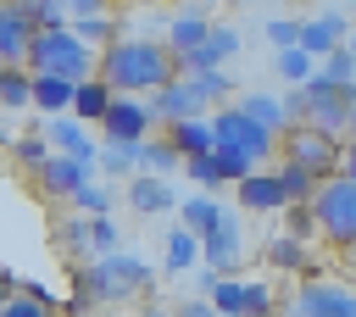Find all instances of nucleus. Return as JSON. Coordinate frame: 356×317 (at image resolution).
I'll list each match as a JSON object with an SVG mask.
<instances>
[{"instance_id":"9b49d317","label":"nucleus","mask_w":356,"mask_h":317,"mask_svg":"<svg viewBox=\"0 0 356 317\" xmlns=\"http://www.w3.org/2000/svg\"><path fill=\"white\" fill-rule=\"evenodd\" d=\"M33 178H39V189H44V195L72 200V195H78V189L95 178V156H67V150H56V156H50V161H44Z\"/></svg>"},{"instance_id":"3c124183","label":"nucleus","mask_w":356,"mask_h":317,"mask_svg":"<svg viewBox=\"0 0 356 317\" xmlns=\"http://www.w3.org/2000/svg\"><path fill=\"white\" fill-rule=\"evenodd\" d=\"M345 44H350V56H356V33H350V39H345Z\"/></svg>"},{"instance_id":"6e6552de","label":"nucleus","mask_w":356,"mask_h":317,"mask_svg":"<svg viewBox=\"0 0 356 317\" xmlns=\"http://www.w3.org/2000/svg\"><path fill=\"white\" fill-rule=\"evenodd\" d=\"M150 128H156V111H150L145 95H117L106 106V117H100V139H122V145L150 139Z\"/></svg>"},{"instance_id":"412c9836","label":"nucleus","mask_w":356,"mask_h":317,"mask_svg":"<svg viewBox=\"0 0 356 317\" xmlns=\"http://www.w3.org/2000/svg\"><path fill=\"white\" fill-rule=\"evenodd\" d=\"M267 267H273V273H300V278H312V245L295 239V234H278V239H267Z\"/></svg>"},{"instance_id":"603ef678","label":"nucleus","mask_w":356,"mask_h":317,"mask_svg":"<svg viewBox=\"0 0 356 317\" xmlns=\"http://www.w3.org/2000/svg\"><path fill=\"white\" fill-rule=\"evenodd\" d=\"M345 256H350V267H356V245H350V250H345Z\"/></svg>"},{"instance_id":"c756f323","label":"nucleus","mask_w":356,"mask_h":317,"mask_svg":"<svg viewBox=\"0 0 356 317\" xmlns=\"http://www.w3.org/2000/svg\"><path fill=\"white\" fill-rule=\"evenodd\" d=\"M206 300L222 311V317H245V278H234V273H222L211 289H206Z\"/></svg>"},{"instance_id":"2eb2a0df","label":"nucleus","mask_w":356,"mask_h":317,"mask_svg":"<svg viewBox=\"0 0 356 317\" xmlns=\"http://www.w3.org/2000/svg\"><path fill=\"white\" fill-rule=\"evenodd\" d=\"M350 39V22L339 17V11H323V17H312V22H300V50L312 56V61H323L328 50H339Z\"/></svg>"},{"instance_id":"c03bdc74","label":"nucleus","mask_w":356,"mask_h":317,"mask_svg":"<svg viewBox=\"0 0 356 317\" xmlns=\"http://www.w3.org/2000/svg\"><path fill=\"white\" fill-rule=\"evenodd\" d=\"M339 172L345 178H356V128L345 133V145H339Z\"/></svg>"},{"instance_id":"9d476101","label":"nucleus","mask_w":356,"mask_h":317,"mask_svg":"<svg viewBox=\"0 0 356 317\" xmlns=\"http://www.w3.org/2000/svg\"><path fill=\"white\" fill-rule=\"evenodd\" d=\"M145 100H150V111H156L161 122H184V117H211V111H217V106H206V100H200V89H195L184 72H178V78H167V83H161L156 95H145Z\"/></svg>"},{"instance_id":"a19ab883","label":"nucleus","mask_w":356,"mask_h":317,"mask_svg":"<svg viewBox=\"0 0 356 317\" xmlns=\"http://www.w3.org/2000/svg\"><path fill=\"white\" fill-rule=\"evenodd\" d=\"M267 44H273V50L300 44V17H273V22H267Z\"/></svg>"},{"instance_id":"1a4fd4ad","label":"nucleus","mask_w":356,"mask_h":317,"mask_svg":"<svg viewBox=\"0 0 356 317\" xmlns=\"http://www.w3.org/2000/svg\"><path fill=\"white\" fill-rule=\"evenodd\" d=\"M295 317H356V289L328 284V278H306L295 289Z\"/></svg>"},{"instance_id":"c9c22d12","label":"nucleus","mask_w":356,"mask_h":317,"mask_svg":"<svg viewBox=\"0 0 356 317\" xmlns=\"http://www.w3.org/2000/svg\"><path fill=\"white\" fill-rule=\"evenodd\" d=\"M111 200H117V195H111V189H106L100 178H89V184H83V189L72 195V206H78V217H106V211H111Z\"/></svg>"},{"instance_id":"6ab92c4d","label":"nucleus","mask_w":356,"mask_h":317,"mask_svg":"<svg viewBox=\"0 0 356 317\" xmlns=\"http://www.w3.org/2000/svg\"><path fill=\"white\" fill-rule=\"evenodd\" d=\"M167 139L178 145V156H211L217 150V133H211V117H184V122H167Z\"/></svg>"},{"instance_id":"a878e982","label":"nucleus","mask_w":356,"mask_h":317,"mask_svg":"<svg viewBox=\"0 0 356 317\" xmlns=\"http://www.w3.org/2000/svg\"><path fill=\"white\" fill-rule=\"evenodd\" d=\"M184 167V156H178V145L161 133V139H139V172H156V178H172Z\"/></svg>"},{"instance_id":"de8ad7c7","label":"nucleus","mask_w":356,"mask_h":317,"mask_svg":"<svg viewBox=\"0 0 356 317\" xmlns=\"http://www.w3.org/2000/svg\"><path fill=\"white\" fill-rule=\"evenodd\" d=\"M139 317H172V311H167V306H145Z\"/></svg>"},{"instance_id":"5701e85b","label":"nucleus","mask_w":356,"mask_h":317,"mask_svg":"<svg viewBox=\"0 0 356 317\" xmlns=\"http://www.w3.org/2000/svg\"><path fill=\"white\" fill-rule=\"evenodd\" d=\"M95 172H106V178H134V172H139V145H122V139L95 145Z\"/></svg>"},{"instance_id":"473e14b6","label":"nucleus","mask_w":356,"mask_h":317,"mask_svg":"<svg viewBox=\"0 0 356 317\" xmlns=\"http://www.w3.org/2000/svg\"><path fill=\"white\" fill-rule=\"evenodd\" d=\"M11 156H17V167H22V172H39L56 150H50V139H44V133H22V139L11 145Z\"/></svg>"},{"instance_id":"b1692460","label":"nucleus","mask_w":356,"mask_h":317,"mask_svg":"<svg viewBox=\"0 0 356 317\" xmlns=\"http://www.w3.org/2000/svg\"><path fill=\"white\" fill-rule=\"evenodd\" d=\"M178 222H184V228H195V234H211V228L222 222V200H217L211 189H200V195L178 200Z\"/></svg>"},{"instance_id":"bb28decb","label":"nucleus","mask_w":356,"mask_h":317,"mask_svg":"<svg viewBox=\"0 0 356 317\" xmlns=\"http://www.w3.org/2000/svg\"><path fill=\"white\" fill-rule=\"evenodd\" d=\"M0 111H33V72L0 67Z\"/></svg>"},{"instance_id":"72a5a7b5","label":"nucleus","mask_w":356,"mask_h":317,"mask_svg":"<svg viewBox=\"0 0 356 317\" xmlns=\"http://www.w3.org/2000/svg\"><path fill=\"white\" fill-rule=\"evenodd\" d=\"M278 178H284V195H289V200H312V195H317V184H323V178H317L312 167H300V161H284V167H278Z\"/></svg>"},{"instance_id":"8fccbe9b","label":"nucleus","mask_w":356,"mask_h":317,"mask_svg":"<svg viewBox=\"0 0 356 317\" xmlns=\"http://www.w3.org/2000/svg\"><path fill=\"white\" fill-rule=\"evenodd\" d=\"M6 300H11V284H0V306H6Z\"/></svg>"},{"instance_id":"4be33fe9","label":"nucleus","mask_w":356,"mask_h":317,"mask_svg":"<svg viewBox=\"0 0 356 317\" xmlns=\"http://www.w3.org/2000/svg\"><path fill=\"white\" fill-rule=\"evenodd\" d=\"M195 261H200V234H195V228H184V222H172V228H167L161 267H167V273H189Z\"/></svg>"},{"instance_id":"58836bf2","label":"nucleus","mask_w":356,"mask_h":317,"mask_svg":"<svg viewBox=\"0 0 356 317\" xmlns=\"http://www.w3.org/2000/svg\"><path fill=\"white\" fill-rule=\"evenodd\" d=\"M184 178H189V184H200V189H222L217 156H189V161H184Z\"/></svg>"},{"instance_id":"0eeeda50","label":"nucleus","mask_w":356,"mask_h":317,"mask_svg":"<svg viewBox=\"0 0 356 317\" xmlns=\"http://www.w3.org/2000/svg\"><path fill=\"white\" fill-rule=\"evenodd\" d=\"M211 133H217V145H239V150H250L256 161L278 156V133L261 128V122H256L250 111H239V106H217V111H211Z\"/></svg>"},{"instance_id":"ea45409f","label":"nucleus","mask_w":356,"mask_h":317,"mask_svg":"<svg viewBox=\"0 0 356 317\" xmlns=\"http://www.w3.org/2000/svg\"><path fill=\"white\" fill-rule=\"evenodd\" d=\"M273 311H278V300H273V284L250 278V284H245V317H273Z\"/></svg>"},{"instance_id":"79ce46f5","label":"nucleus","mask_w":356,"mask_h":317,"mask_svg":"<svg viewBox=\"0 0 356 317\" xmlns=\"http://www.w3.org/2000/svg\"><path fill=\"white\" fill-rule=\"evenodd\" d=\"M89 250H95V256L117 250V222H111V211H106V217H89Z\"/></svg>"},{"instance_id":"a18cd8bd","label":"nucleus","mask_w":356,"mask_h":317,"mask_svg":"<svg viewBox=\"0 0 356 317\" xmlns=\"http://www.w3.org/2000/svg\"><path fill=\"white\" fill-rule=\"evenodd\" d=\"M172 317H222V311H217L211 300H184V306H178Z\"/></svg>"},{"instance_id":"f704fd0d","label":"nucleus","mask_w":356,"mask_h":317,"mask_svg":"<svg viewBox=\"0 0 356 317\" xmlns=\"http://www.w3.org/2000/svg\"><path fill=\"white\" fill-rule=\"evenodd\" d=\"M72 33H78V39H83V44H89V50H95V44H100V50H106V44H111V39H117V22H111V17H106V11H100V17H72Z\"/></svg>"},{"instance_id":"c85d7f7f","label":"nucleus","mask_w":356,"mask_h":317,"mask_svg":"<svg viewBox=\"0 0 356 317\" xmlns=\"http://www.w3.org/2000/svg\"><path fill=\"white\" fill-rule=\"evenodd\" d=\"M239 111H250V117H256L261 128H273V133H284V128H289V111H284V100H278V95H261V89H256V95H245V100H239Z\"/></svg>"},{"instance_id":"dca6fc26","label":"nucleus","mask_w":356,"mask_h":317,"mask_svg":"<svg viewBox=\"0 0 356 317\" xmlns=\"http://www.w3.org/2000/svg\"><path fill=\"white\" fill-rule=\"evenodd\" d=\"M128 206H134L139 217H161V211H172V206H178V195H172V178L134 172V178H128Z\"/></svg>"},{"instance_id":"393cba45","label":"nucleus","mask_w":356,"mask_h":317,"mask_svg":"<svg viewBox=\"0 0 356 317\" xmlns=\"http://www.w3.org/2000/svg\"><path fill=\"white\" fill-rule=\"evenodd\" d=\"M72 89H78V83H67V78H50V72H33V111H50V117H61V111H72Z\"/></svg>"},{"instance_id":"09e8293b","label":"nucleus","mask_w":356,"mask_h":317,"mask_svg":"<svg viewBox=\"0 0 356 317\" xmlns=\"http://www.w3.org/2000/svg\"><path fill=\"white\" fill-rule=\"evenodd\" d=\"M0 145H17V139H11V128H6V117H0Z\"/></svg>"},{"instance_id":"2f4dec72","label":"nucleus","mask_w":356,"mask_h":317,"mask_svg":"<svg viewBox=\"0 0 356 317\" xmlns=\"http://www.w3.org/2000/svg\"><path fill=\"white\" fill-rule=\"evenodd\" d=\"M184 78L200 89V100H206V106H222V100L234 95V78H228L222 67H206V72H184Z\"/></svg>"},{"instance_id":"39448f33","label":"nucleus","mask_w":356,"mask_h":317,"mask_svg":"<svg viewBox=\"0 0 356 317\" xmlns=\"http://www.w3.org/2000/svg\"><path fill=\"white\" fill-rule=\"evenodd\" d=\"M312 217H317V239L345 256L356 245V178L328 172L317 184V195H312Z\"/></svg>"},{"instance_id":"f03ea898","label":"nucleus","mask_w":356,"mask_h":317,"mask_svg":"<svg viewBox=\"0 0 356 317\" xmlns=\"http://www.w3.org/2000/svg\"><path fill=\"white\" fill-rule=\"evenodd\" d=\"M150 278H156V273H150L139 256H128V250H106L95 267H78V273H72V311L134 300V295L150 289Z\"/></svg>"},{"instance_id":"f8f14e48","label":"nucleus","mask_w":356,"mask_h":317,"mask_svg":"<svg viewBox=\"0 0 356 317\" xmlns=\"http://www.w3.org/2000/svg\"><path fill=\"white\" fill-rule=\"evenodd\" d=\"M234 56H239V28L211 22V28H206V39H200L195 50H184V56H178V72H206V67H222V61H234Z\"/></svg>"},{"instance_id":"e433bc0d","label":"nucleus","mask_w":356,"mask_h":317,"mask_svg":"<svg viewBox=\"0 0 356 317\" xmlns=\"http://www.w3.org/2000/svg\"><path fill=\"white\" fill-rule=\"evenodd\" d=\"M312 72H317V61H312V56H306L300 44H289V50H278V78H284V83H306Z\"/></svg>"},{"instance_id":"f257e3e1","label":"nucleus","mask_w":356,"mask_h":317,"mask_svg":"<svg viewBox=\"0 0 356 317\" xmlns=\"http://www.w3.org/2000/svg\"><path fill=\"white\" fill-rule=\"evenodd\" d=\"M95 72L117 95H156L167 78H178V56L156 39H111L95 61Z\"/></svg>"},{"instance_id":"f3484780","label":"nucleus","mask_w":356,"mask_h":317,"mask_svg":"<svg viewBox=\"0 0 356 317\" xmlns=\"http://www.w3.org/2000/svg\"><path fill=\"white\" fill-rule=\"evenodd\" d=\"M200 261L217 267V273H234V261H239V222H234V211H222V222L211 234H200Z\"/></svg>"},{"instance_id":"864d4df0","label":"nucleus","mask_w":356,"mask_h":317,"mask_svg":"<svg viewBox=\"0 0 356 317\" xmlns=\"http://www.w3.org/2000/svg\"><path fill=\"white\" fill-rule=\"evenodd\" d=\"M0 67H6V61H0Z\"/></svg>"},{"instance_id":"7c9ffc66","label":"nucleus","mask_w":356,"mask_h":317,"mask_svg":"<svg viewBox=\"0 0 356 317\" xmlns=\"http://www.w3.org/2000/svg\"><path fill=\"white\" fill-rule=\"evenodd\" d=\"M211 156H217V172H222V184H239V178H250V172L261 167V161H256L250 150H239V145H217Z\"/></svg>"},{"instance_id":"423d86ee","label":"nucleus","mask_w":356,"mask_h":317,"mask_svg":"<svg viewBox=\"0 0 356 317\" xmlns=\"http://www.w3.org/2000/svg\"><path fill=\"white\" fill-rule=\"evenodd\" d=\"M278 156H284V161H300V167H312L317 178L339 172V139H334V133H323V128H312V122H295V128H284V133H278Z\"/></svg>"},{"instance_id":"a211bd4d","label":"nucleus","mask_w":356,"mask_h":317,"mask_svg":"<svg viewBox=\"0 0 356 317\" xmlns=\"http://www.w3.org/2000/svg\"><path fill=\"white\" fill-rule=\"evenodd\" d=\"M44 139H50V150H67V156H95V139L83 133V122L72 117V111H61V117H44V128H39Z\"/></svg>"},{"instance_id":"4c0bfd02","label":"nucleus","mask_w":356,"mask_h":317,"mask_svg":"<svg viewBox=\"0 0 356 317\" xmlns=\"http://www.w3.org/2000/svg\"><path fill=\"white\" fill-rule=\"evenodd\" d=\"M317 72H323V78H334V83H356V56H350V44L328 50V56L317 61Z\"/></svg>"},{"instance_id":"ddd939ff","label":"nucleus","mask_w":356,"mask_h":317,"mask_svg":"<svg viewBox=\"0 0 356 317\" xmlns=\"http://www.w3.org/2000/svg\"><path fill=\"white\" fill-rule=\"evenodd\" d=\"M234 195H239V206H245V211H261V217H273V211H284V206H289L278 167H256L250 178H239V184H234Z\"/></svg>"},{"instance_id":"37998d69","label":"nucleus","mask_w":356,"mask_h":317,"mask_svg":"<svg viewBox=\"0 0 356 317\" xmlns=\"http://www.w3.org/2000/svg\"><path fill=\"white\" fill-rule=\"evenodd\" d=\"M0 317H56V306H44V300H33V295H11L6 306H0Z\"/></svg>"},{"instance_id":"aec40b11","label":"nucleus","mask_w":356,"mask_h":317,"mask_svg":"<svg viewBox=\"0 0 356 317\" xmlns=\"http://www.w3.org/2000/svg\"><path fill=\"white\" fill-rule=\"evenodd\" d=\"M111 100H117V89H111V83H106V78L95 72V78H83V83L72 89V117H78V122H95V128H100V117H106V106H111Z\"/></svg>"},{"instance_id":"4468645a","label":"nucleus","mask_w":356,"mask_h":317,"mask_svg":"<svg viewBox=\"0 0 356 317\" xmlns=\"http://www.w3.org/2000/svg\"><path fill=\"white\" fill-rule=\"evenodd\" d=\"M28 39H33V17L22 0H0V61L22 67L28 61Z\"/></svg>"},{"instance_id":"7ed1b4c3","label":"nucleus","mask_w":356,"mask_h":317,"mask_svg":"<svg viewBox=\"0 0 356 317\" xmlns=\"http://www.w3.org/2000/svg\"><path fill=\"white\" fill-rule=\"evenodd\" d=\"M284 111L300 117V122H312V128H323V133H334V139H345L356 128V83H334V78L312 72L306 83H295V95L284 100Z\"/></svg>"},{"instance_id":"cd10ccee","label":"nucleus","mask_w":356,"mask_h":317,"mask_svg":"<svg viewBox=\"0 0 356 317\" xmlns=\"http://www.w3.org/2000/svg\"><path fill=\"white\" fill-rule=\"evenodd\" d=\"M206 28H211V22H206L200 11H178V17H172V28H167V50H172V56L195 50V44L206 39Z\"/></svg>"},{"instance_id":"20e7f679","label":"nucleus","mask_w":356,"mask_h":317,"mask_svg":"<svg viewBox=\"0 0 356 317\" xmlns=\"http://www.w3.org/2000/svg\"><path fill=\"white\" fill-rule=\"evenodd\" d=\"M95 50L72 33V22H61V28H33V39H28V72H50V78H67V83H83V78H95Z\"/></svg>"},{"instance_id":"49530a36","label":"nucleus","mask_w":356,"mask_h":317,"mask_svg":"<svg viewBox=\"0 0 356 317\" xmlns=\"http://www.w3.org/2000/svg\"><path fill=\"white\" fill-rule=\"evenodd\" d=\"M106 0H67V17H100Z\"/></svg>"}]
</instances>
